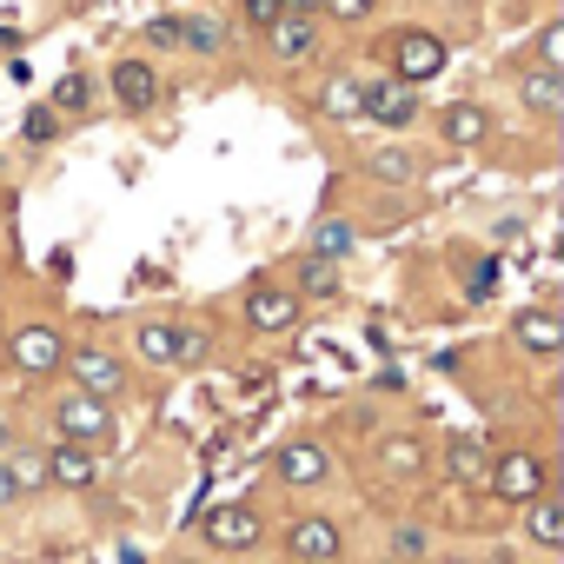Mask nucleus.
I'll return each instance as SVG.
<instances>
[{
    "label": "nucleus",
    "mask_w": 564,
    "mask_h": 564,
    "mask_svg": "<svg viewBox=\"0 0 564 564\" xmlns=\"http://www.w3.org/2000/svg\"><path fill=\"white\" fill-rule=\"evenodd\" d=\"M113 94H120L127 113H147V107L160 100V74H153L147 61H120V67H113Z\"/></svg>",
    "instance_id": "nucleus-15"
},
{
    "label": "nucleus",
    "mask_w": 564,
    "mask_h": 564,
    "mask_svg": "<svg viewBox=\"0 0 564 564\" xmlns=\"http://www.w3.org/2000/svg\"><path fill=\"white\" fill-rule=\"evenodd\" d=\"M54 133H61V113H54V107H28V120H21V140H28V147H47Z\"/></svg>",
    "instance_id": "nucleus-26"
},
{
    "label": "nucleus",
    "mask_w": 564,
    "mask_h": 564,
    "mask_svg": "<svg viewBox=\"0 0 564 564\" xmlns=\"http://www.w3.org/2000/svg\"><path fill=\"white\" fill-rule=\"evenodd\" d=\"M491 133V113L485 107H445V140L452 147H478Z\"/></svg>",
    "instance_id": "nucleus-19"
},
{
    "label": "nucleus",
    "mask_w": 564,
    "mask_h": 564,
    "mask_svg": "<svg viewBox=\"0 0 564 564\" xmlns=\"http://www.w3.org/2000/svg\"><path fill=\"white\" fill-rule=\"evenodd\" d=\"M339 524L333 518H293L286 524V551H293V564H333L339 557Z\"/></svg>",
    "instance_id": "nucleus-9"
},
{
    "label": "nucleus",
    "mask_w": 564,
    "mask_h": 564,
    "mask_svg": "<svg viewBox=\"0 0 564 564\" xmlns=\"http://www.w3.org/2000/svg\"><path fill=\"white\" fill-rule=\"evenodd\" d=\"M41 471H47L61 491H94V478H100V458H94L87 445H54V452L41 458Z\"/></svg>",
    "instance_id": "nucleus-11"
},
{
    "label": "nucleus",
    "mask_w": 564,
    "mask_h": 564,
    "mask_svg": "<svg viewBox=\"0 0 564 564\" xmlns=\"http://www.w3.org/2000/svg\"><path fill=\"white\" fill-rule=\"evenodd\" d=\"M485 465H491V452H485L478 438H452V445H445V471H452L458 485H485Z\"/></svg>",
    "instance_id": "nucleus-18"
},
{
    "label": "nucleus",
    "mask_w": 564,
    "mask_h": 564,
    "mask_svg": "<svg viewBox=\"0 0 564 564\" xmlns=\"http://www.w3.org/2000/svg\"><path fill=\"white\" fill-rule=\"evenodd\" d=\"M379 471H386V478H419V471H425V445L405 438V432H386V438H379Z\"/></svg>",
    "instance_id": "nucleus-17"
},
{
    "label": "nucleus",
    "mask_w": 564,
    "mask_h": 564,
    "mask_svg": "<svg viewBox=\"0 0 564 564\" xmlns=\"http://www.w3.org/2000/svg\"><path fill=\"white\" fill-rule=\"evenodd\" d=\"M359 100H366V87H359L352 74H339V80L326 87V113H333V120H352V113H359Z\"/></svg>",
    "instance_id": "nucleus-24"
},
{
    "label": "nucleus",
    "mask_w": 564,
    "mask_h": 564,
    "mask_svg": "<svg viewBox=\"0 0 564 564\" xmlns=\"http://www.w3.org/2000/svg\"><path fill=\"white\" fill-rule=\"evenodd\" d=\"M8 359H14V372H28V379H47V372H61V359H67V339L54 333V326H14V339H8Z\"/></svg>",
    "instance_id": "nucleus-3"
},
{
    "label": "nucleus",
    "mask_w": 564,
    "mask_h": 564,
    "mask_svg": "<svg viewBox=\"0 0 564 564\" xmlns=\"http://www.w3.org/2000/svg\"><path fill=\"white\" fill-rule=\"evenodd\" d=\"M524 538H531L538 551H564V498H557V491H538V498L524 505Z\"/></svg>",
    "instance_id": "nucleus-14"
},
{
    "label": "nucleus",
    "mask_w": 564,
    "mask_h": 564,
    "mask_svg": "<svg viewBox=\"0 0 564 564\" xmlns=\"http://www.w3.org/2000/svg\"><path fill=\"white\" fill-rule=\"evenodd\" d=\"M239 14H246L252 28H272V21H279V0H239Z\"/></svg>",
    "instance_id": "nucleus-32"
},
{
    "label": "nucleus",
    "mask_w": 564,
    "mask_h": 564,
    "mask_svg": "<svg viewBox=\"0 0 564 564\" xmlns=\"http://www.w3.org/2000/svg\"><path fill=\"white\" fill-rule=\"evenodd\" d=\"M511 339H518L524 352L551 359V352H564V319H557V313H544V306H524V313L511 319Z\"/></svg>",
    "instance_id": "nucleus-12"
},
{
    "label": "nucleus",
    "mask_w": 564,
    "mask_h": 564,
    "mask_svg": "<svg viewBox=\"0 0 564 564\" xmlns=\"http://www.w3.org/2000/svg\"><path fill=\"white\" fill-rule=\"evenodd\" d=\"M147 41H153V47H180V28H173V21H153Z\"/></svg>",
    "instance_id": "nucleus-34"
},
{
    "label": "nucleus",
    "mask_w": 564,
    "mask_h": 564,
    "mask_svg": "<svg viewBox=\"0 0 564 564\" xmlns=\"http://www.w3.org/2000/svg\"><path fill=\"white\" fill-rule=\"evenodd\" d=\"M359 113L379 120V127H412V120H419V87H405V80H372L366 100H359Z\"/></svg>",
    "instance_id": "nucleus-8"
},
{
    "label": "nucleus",
    "mask_w": 564,
    "mask_h": 564,
    "mask_svg": "<svg viewBox=\"0 0 564 564\" xmlns=\"http://www.w3.org/2000/svg\"><path fill=\"white\" fill-rule=\"evenodd\" d=\"M491 279H498V265H491V259H485V265H478V272H471V300H485V293H491Z\"/></svg>",
    "instance_id": "nucleus-35"
},
{
    "label": "nucleus",
    "mask_w": 564,
    "mask_h": 564,
    "mask_svg": "<svg viewBox=\"0 0 564 564\" xmlns=\"http://www.w3.org/2000/svg\"><path fill=\"white\" fill-rule=\"evenodd\" d=\"M140 359L147 366H180V326H166V319L140 326Z\"/></svg>",
    "instance_id": "nucleus-20"
},
{
    "label": "nucleus",
    "mask_w": 564,
    "mask_h": 564,
    "mask_svg": "<svg viewBox=\"0 0 564 564\" xmlns=\"http://www.w3.org/2000/svg\"><path fill=\"white\" fill-rule=\"evenodd\" d=\"M300 319V293H286V286H252L246 293V326L252 333H286Z\"/></svg>",
    "instance_id": "nucleus-10"
},
{
    "label": "nucleus",
    "mask_w": 564,
    "mask_h": 564,
    "mask_svg": "<svg viewBox=\"0 0 564 564\" xmlns=\"http://www.w3.org/2000/svg\"><path fill=\"white\" fill-rule=\"evenodd\" d=\"M319 14H333V21H366L372 14V0H313Z\"/></svg>",
    "instance_id": "nucleus-30"
},
{
    "label": "nucleus",
    "mask_w": 564,
    "mask_h": 564,
    "mask_svg": "<svg viewBox=\"0 0 564 564\" xmlns=\"http://www.w3.org/2000/svg\"><path fill=\"white\" fill-rule=\"evenodd\" d=\"M54 432H61V445L100 452V445L113 438V412H107V399H94V392H67V399L54 405Z\"/></svg>",
    "instance_id": "nucleus-1"
},
{
    "label": "nucleus",
    "mask_w": 564,
    "mask_h": 564,
    "mask_svg": "<svg viewBox=\"0 0 564 564\" xmlns=\"http://www.w3.org/2000/svg\"><path fill=\"white\" fill-rule=\"evenodd\" d=\"M272 471H279V485L313 491V485H326V478H333V458H326V445H319V438H286V445L272 452Z\"/></svg>",
    "instance_id": "nucleus-4"
},
{
    "label": "nucleus",
    "mask_w": 564,
    "mask_h": 564,
    "mask_svg": "<svg viewBox=\"0 0 564 564\" xmlns=\"http://www.w3.org/2000/svg\"><path fill=\"white\" fill-rule=\"evenodd\" d=\"M392 551H399V557H425V531H419V524H399V531H392Z\"/></svg>",
    "instance_id": "nucleus-31"
},
{
    "label": "nucleus",
    "mask_w": 564,
    "mask_h": 564,
    "mask_svg": "<svg viewBox=\"0 0 564 564\" xmlns=\"http://www.w3.org/2000/svg\"><path fill=\"white\" fill-rule=\"evenodd\" d=\"M199 359H206V339L193 326H180V366H199Z\"/></svg>",
    "instance_id": "nucleus-33"
},
{
    "label": "nucleus",
    "mask_w": 564,
    "mask_h": 564,
    "mask_svg": "<svg viewBox=\"0 0 564 564\" xmlns=\"http://www.w3.org/2000/svg\"><path fill=\"white\" fill-rule=\"evenodd\" d=\"M538 67H551V74H564V21H551V28L538 34Z\"/></svg>",
    "instance_id": "nucleus-27"
},
{
    "label": "nucleus",
    "mask_w": 564,
    "mask_h": 564,
    "mask_svg": "<svg viewBox=\"0 0 564 564\" xmlns=\"http://www.w3.org/2000/svg\"><path fill=\"white\" fill-rule=\"evenodd\" d=\"M518 100H524L531 120L564 113V74H551V67H524V74H518Z\"/></svg>",
    "instance_id": "nucleus-13"
},
{
    "label": "nucleus",
    "mask_w": 564,
    "mask_h": 564,
    "mask_svg": "<svg viewBox=\"0 0 564 564\" xmlns=\"http://www.w3.org/2000/svg\"><path fill=\"white\" fill-rule=\"evenodd\" d=\"M21 491H14V471H8V458H0V505H14Z\"/></svg>",
    "instance_id": "nucleus-36"
},
{
    "label": "nucleus",
    "mask_w": 564,
    "mask_h": 564,
    "mask_svg": "<svg viewBox=\"0 0 564 564\" xmlns=\"http://www.w3.org/2000/svg\"><path fill=\"white\" fill-rule=\"evenodd\" d=\"M173 564H199V557H173Z\"/></svg>",
    "instance_id": "nucleus-38"
},
{
    "label": "nucleus",
    "mask_w": 564,
    "mask_h": 564,
    "mask_svg": "<svg viewBox=\"0 0 564 564\" xmlns=\"http://www.w3.org/2000/svg\"><path fill=\"white\" fill-rule=\"evenodd\" d=\"M366 166H372V180H386V186H405V180L419 173V166H412V153H399V147H379Z\"/></svg>",
    "instance_id": "nucleus-23"
},
{
    "label": "nucleus",
    "mask_w": 564,
    "mask_h": 564,
    "mask_svg": "<svg viewBox=\"0 0 564 564\" xmlns=\"http://www.w3.org/2000/svg\"><path fill=\"white\" fill-rule=\"evenodd\" d=\"M61 366H74V392H94V399L127 392V366H120L113 352H100V346H80V352L61 359Z\"/></svg>",
    "instance_id": "nucleus-6"
},
{
    "label": "nucleus",
    "mask_w": 564,
    "mask_h": 564,
    "mask_svg": "<svg viewBox=\"0 0 564 564\" xmlns=\"http://www.w3.org/2000/svg\"><path fill=\"white\" fill-rule=\"evenodd\" d=\"M8 471H14V491L47 485V471H41V458H34V452H14V458H8Z\"/></svg>",
    "instance_id": "nucleus-28"
},
{
    "label": "nucleus",
    "mask_w": 564,
    "mask_h": 564,
    "mask_svg": "<svg viewBox=\"0 0 564 564\" xmlns=\"http://www.w3.org/2000/svg\"><path fill=\"white\" fill-rule=\"evenodd\" d=\"M485 485H491L498 505H531L544 491V465H538V452H498L485 465Z\"/></svg>",
    "instance_id": "nucleus-2"
},
{
    "label": "nucleus",
    "mask_w": 564,
    "mask_h": 564,
    "mask_svg": "<svg viewBox=\"0 0 564 564\" xmlns=\"http://www.w3.org/2000/svg\"><path fill=\"white\" fill-rule=\"evenodd\" d=\"M313 8V0H279V14H306Z\"/></svg>",
    "instance_id": "nucleus-37"
},
{
    "label": "nucleus",
    "mask_w": 564,
    "mask_h": 564,
    "mask_svg": "<svg viewBox=\"0 0 564 564\" xmlns=\"http://www.w3.org/2000/svg\"><path fill=\"white\" fill-rule=\"evenodd\" d=\"M300 279H306V293H313V300H326V293L339 286V279H333V259H313V265H306Z\"/></svg>",
    "instance_id": "nucleus-29"
},
{
    "label": "nucleus",
    "mask_w": 564,
    "mask_h": 564,
    "mask_svg": "<svg viewBox=\"0 0 564 564\" xmlns=\"http://www.w3.org/2000/svg\"><path fill=\"white\" fill-rule=\"evenodd\" d=\"M265 41H272L279 61H313V47H319V34H313L306 14H279V21L265 28Z\"/></svg>",
    "instance_id": "nucleus-16"
},
{
    "label": "nucleus",
    "mask_w": 564,
    "mask_h": 564,
    "mask_svg": "<svg viewBox=\"0 0 564 564\" xmlns=\"http://www.w3.org/2000/svg\"><path fill=\"white\" fill-rule=\"evenodd\" d=\"M47 107H54V113H80V107H94V80H87V74H61Z\"/></svg>",
    "instance_id": "nucleus-22"
},
{
    "label": "nucleus",
    "mask_w": 564,
    "mask_h": 564,
    "mask_svg": "<svg viewBox=\"0 0 564 564\" xmlns=\"http://www.w3.org/2000/svg\"><path fill=\"white\" fill-rule=\"evenodd\" d=\"M392 61H399V74H392V80L425 87V80H438V74H445V41H438V34H425V28H405V34L392 41Z\"/></svg>",
    "instance_id": "nucleus-5"
},
{
    "label": "nucleus",
    "mask_w": 564,
    "mask_h": 564,
    "mask_svg": "<svg viewBox=\"0 0 564 564\" xmlns=\"http://www.w3.org/2000/svg\"><path fill=\"white\" fill-rule=\"evenodd\" d=\"M173 28H180V47H199V54H219V47H226V28H219V21L186 14V21H173Z\"/></svg>",
    "instance_id": "nucleus-21"
},
{
    "label": "nucleus",
    "mask_w": 564,
    "mask_h": 564,
    "mask_svg": "<svg viewBox=\"0 0 564 564\" xmlns=\"http://www.w3.org/2000/svg\"><path fill=\"white\" fill-rule=\"evenodd\" d=\"M199 531H206L213 551H252L259 544V511L252 505H213Z\"/></svg>",
    "instance_id": "nucleus-7"
},
{
    "label": "nucleus",
    "mask_w": 564,
    "mask_h": 564,
    "mask_svg": "<svg viewBox=\"0 0 564 564\" xmlns=\"http://www.w3.org/2000/svg\"><path fill=\"white\" fill-rule=\"evenodd\" d=\"M313 252H319V259H346V252H352V226H346V219H319Z\"/></svg>",
    "instance_id": "nucleus-25"
}]
</instances>
